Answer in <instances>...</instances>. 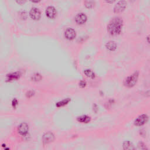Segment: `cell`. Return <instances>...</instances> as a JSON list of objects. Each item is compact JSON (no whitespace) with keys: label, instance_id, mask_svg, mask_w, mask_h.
<instances>
[{"label":"cell","instance_id":"9","mask_svg":"<svg viewBox=\"0 0 150 150\" xmlns=\"http://www.w3.org/2000/svg\"><path fill=\"white\" fill-rule=\"evenodd\" d=\"M76 32L72 28H67L65 32V38L68 40H73L76 37Z\"/></svg>","mask_w":150,"mask_h":150},{"label":"cell","instance_id":"23","mask_svg":"<svg viewBox=\"0 0 150 150\" xmlns=\"http://www.w3.org/2000/svg\"><path fill=\"white\" fill-rule=\"evenodd\" d=\"M30 1L32 3H38L39 2L41 1V0H30Z\"/></svg>","mask_w":150,"mask_h":150},{"label":"cell","instance_id":"8","mask_svg":"<svg viewBox=\"0 0 150 150\" xmlns=\"http://www.w3.org/2000/svg\"><path fill=\"white\" fill-rule=\"evenodd\" d=\"M87 21V16L83 13H79L75 17V21L79 25L84 24Z\"/></svg>","mask_w":150,"mask_h":150},{"label":"cell","instance_id":"13","mask_svg":"<svg viewBox=\"0 0 150 150\" xmlns=\"http://www.w3.org/2000/svg\"><path fill=\"white\" fill-rule=\"evenodd\" d=\"M20 77V73L19 72H15L8 74L7 76V79L8 81L17 80Z\"/></svg>","mask_w":150,"mask_h":150},{"label":"cell","instance_id":"2","mask_svg":"<svg viewBox=\"0 0 150 150\" xmlns=\"http://www.w3.org/2000/svg\"><path fill=\"white\" fill-rule=\"evenodd\" d=\"M139 77V73L138 72H134L132 75L128 76L124 81V85L129 88L134 87L137 83Z\"/></svg>","mask_w":150,"mask_h":150},{"label":"cell","instance_id":"17","mask_svg":"<svg viewBox=\"0 0 150 150\" xmlns=\"http://www.w3.org/2000/svg\"><path fill=\"white\" fill-rule=\"evenodd\" d=\"M85 6L87 8L90 9L94 6V3L93 0H86L85 3Z\"/></svg>","mask_w":150,"mask_h":150},{"label":"cell","instance_id":"16","mask_svg":"<svg viewBox=\"0 0 150 150\" xmlns=\"http://www.w3.org/2000/svg\"><path fill=\"white\" fill-rule=\"evenodd\" d=\"M70 101V99L67 98L64 99V100H63L57 103L56 106L57 107H62V106H64L66 105L67 103H69V102Z\"/></svg>","mask_w":150,"mask_h":150},{"label":"cell","instance_id":"20","mask_svg":"<svg viewBox=\"0 0 150 150\" xmlns=\"http://www.w3.org/2000/svg\"><path fill=\"white\" fill-rule=\"evenodd\" d=\"M86 82H85V81H81L80 83H79V86H80L81 87H82V88L85 87L86 86Z\"/></svg>","mask_w":150,"mask_h":150},{"label":"cell","instance_id":"6","mask_svg":"<svg viewBox=\"0 0 150 150\" xmlns=\"http://www.w3.org/2000/svg\"><path fill=\"white\" fill-rule=\"evenodd\" d=\"M29 131V126L27 123L22 122L21 123L18 129V131L21 136H25L27 134Z\"/></svg>","mask_w":150,"mask_h":150},{"label":"cell","instance_id":"4","mask_svg":"<svg viewBox=\"0 0 150 150\" xmlns=\"http://www.w3.org/2000/svg\"><path fill=\"white\" fill-rule=\"evenodd\" d=\"M127 7V3L125 0H120L114 8V12L116 14H120Z\"/></svg>","mask_w":150,"mask_h":150},{"label":"cell","instance_id":"18","mask_svg":"<svg viewBox=\"0 0 150 150\" xmlns=\"http://www.w3.org/2000/svg\"><path fill=\"white\" fill-rule=\"evenodd\" d=\"M31 79H32V81L37 82V81H40L42 79V77H41V76L39 74L35 73L34 75H32V77H31Z\"/></svg>","mask_w":150,"mask_h":150},{"label":"cell","instance_id":"10","mask_svg":"<svg viewBox=\"0 0 150 150\" xmlns=\"http://www.w3.org/2000/svg\"><path fill=\"white\" fill-rule=\"evenodd\" d=\"M46 15L49 18L53 19L56 16V11L54 7H49L46 10Z\"/></svg>","mask_w":150,"mask_h":150},{"label":"cell","instance_id":"15","mask_svg":"<svg viewBox=\"0 0 150 150\" xmlns=\"http://www.w3.org/2000/svg\"><path fill=\"white\" fill-rule=\"evenodd\" d=\"M84 74L89 78L94 79L95 78V73L90 69H86L84 71Z\"/></svg>","mask_w":150,"mask_h":150},{"label":"cell","instance_id":"19","mask_svg":"<svg viewBox=\"0 0 150 150\" xmlns=\"http://www.w3.org/2000/svg\"><path fill=\"white\" fill-rule=\"evenodd\" d=\"M138 148L141 149H147V148L146 147V145L142 142H140L138 144Z\"/></svg>","mask_w":150,"mask_h":150},{"label":"cell","instance_id":"14","mask_svg":"<svg viewBox=\"0 0 150 150\" xmlns=\"http://www.w3.org/2000/svg\"><path fill=\"white\" fill-rule=\"evenodd\" d=\"M77 120L82 123H88L91 120V118L86 115H84V116H82L79 117L77 118Z\"/></svg>","mask_w":150,"mask_h":150},{"label":"cell","instance_id":"5","mask_svg":"<svg viewBox=\"0 0 150 150\" xmlns=\"http://www.w3.org/2000/svg\"><path fill=\"white\" fill-rule=\"evenodd\" d=\"M55 139L54 134L51 132L46 133L42 137V141L44 144H47L54 141Z\"/></svg>","mask_w":150,"mask_h":150},{"label":"cell","instance_id":"21","mask_svg":"<svg viewBox=\"0 0 150 150\" xmlns=\"http://www.w3.org/2000/svg\"><path fill=\"white\" fill-rule=\"evenodd\" d=\"M16 1H17V3L18 4L21 5V4H24L25 3L26 0H16Z\"/></svg>","mask_w":150,"mask_h":150},{"label":"cell","instance_id":"11","mask_svg":"<svg viewBox=\"0 0 150 150\" xmlns=\"http://www.w3.org/2000/svg\"><path fill=\"white\" fill-rule=\"evenodd\" d=\"M106 49L110 51H114L117 49V43L114 41H109L106 44Z\"/></svg>","mask_w":150,"mask_h":150},{"label":"cell","instance_id":"3","mask_svg":"<svg viewBox=\"0 0 150 150\" xmlns=\"http://www.w3.org/2000/svg\"><path fill=\"white\" fill-rule=\"evenodd\" d=\"M149 117L146 114H142L139 116L134 121V126L137 127H141L144 126L148 121Z\"/></svg>","mask_w":150,"mask_h":150},{"label":"cell","instance_id":"12","mask_svg":"<svg viewBox=\"0 0 150 150\" xmlns=\"http://www.w3.org/2000/svg\"><path fill=\"white\" fill-rule=\"evenodd\" d=\"M122 147H123V149H126V150H129V149H134V146L133 145V144L129 141H126L123 142L122 144Z\"/></svg>","mask_w":150,"mask_h":150},{"label":"cell","instance_id":"22","mask_svg":"<svg viewBox=\"0 0 150 150\" xmlns=\"http://www.w3.org/2000/svg\"><path fill=\"white\" fill-rule=\"evenodd\" d=\"M106 2L107 3H109V4H112L114 2H115L116 0H105Z\"/></svg>","mask_w":150,"mask_h":150},{"label":"cell","instance_id":"25","mask_svg":"<svg viewBox=\"0 0 150 150\" xmlns=\"http://www.w3.org/2000/svg\"><path fill=\"white\" fill-rule=\"evenodd\" d=\"M135 1H136V0H130V1L131 2V3H133V2H134Z\"/></svg>","mask_w":150,"mask_h":150},{"label":"cell","instance_id":"1","mask_svg":"<svg viewBox=\"0 0 150 150\" xmlns=\"http://www.w3.org/2000/svg\"><path fill=\"white\" fill-rule=\"evenodd\" d=\"M122 26L123 21L121 18H114L108 24L107 31L111 35L116 36L121 33Z\"/></svg>","mask_w":150,"mask_h":150},{"label":"cell","instance_id":"24","mask_svg":"<svg viewBox=\"0 0 150 150\" xmlns=\"http://www.w3.org/2000/svg\"><path fill=\"white\" fill-rule=\"evenodd\" d=\"M147 42L148 43V44L150 45V35L148 36L147 37Z\"/></svg>","mask_w":150,"mask_h":150},{"label":"cell","instance_id":"7","mask_svg":"<svg viewBox=\"0 0 150 150\" xmlns=\"http://www.w3.org/2000/svg\"><path fill=\"white\" fill-rule=\"evenodd\" d=\"M30 15L32 19L37 21L41 18V14L39 9L36 8H32L30 11Z\"/></svg>","mask_w":150,"mask_h":150}]
</instances>
